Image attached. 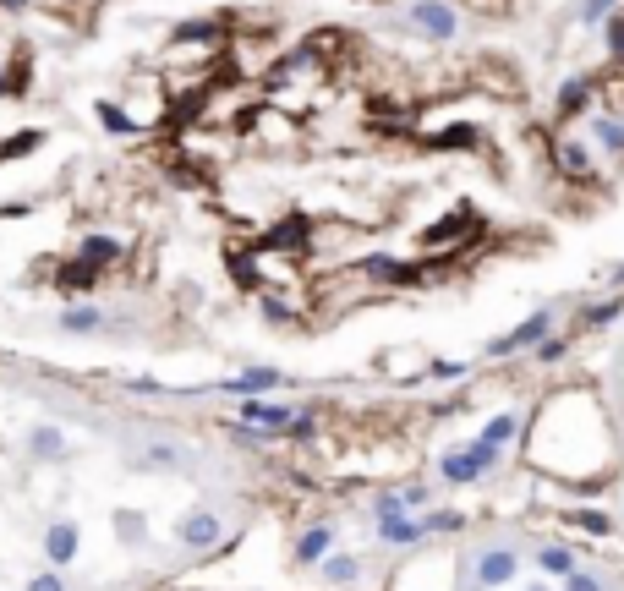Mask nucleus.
Masks as SVG:
<instances>
[{"mask_svg":"<svg viewBox=\"0 0 624 591\" xmlns=\"http://www.w3.org/2000/svg\"><path fill=\"white\" fill-rule=\"evenodd\" d=\"M564 351H570V340H564V334H553V340H542V345H537V351H531V356H537V362H559Z\"/></svg>","mask_w":624,"mask_h":591,"instance_id":"33","label":"nucleus"},{"mask_svg":"<svg viewBox=\"0 0 624 591\" xmlns=\"http://www.w3.org/2000/svg\"><path fill=\"white\" fill-rule=\"evenodd\" d=\"M466 373H471V362H455V356H444V362L427 367V384H460Z\"/></svg>","mask_w":624,"mask_h":591,"instance_id":"24","label":"nucleus"},{"mask_svg":"<svg viewBox=\"0 0 624 591\" xmlns=\"http://www.w3.org/2000/svg\"><path fill=\"white\" fill-rule=\"evenodd\" d=\"M559 591H608V586H603V575H597V570H575L570 581H559Z\"/></svg>","mask_w":624,"mask_h":591,"instance_id":"31","label":"nucleus"},{"mask_svg":"<svg viewBox=\"0 0 624 591\" xmlns=\"http://www.w3.org/2000/svg\"><path fill=\"white\" fill-rule=\"evenodd\" d=\"M77 252H83L88 269H99V263L121 258V241H115V236H83V247H77Z\"/></svg>","mask_w":624,"mask_h":591,"instance_id":"21","label":"nucleus"},{"mask_svg":"<svg viewBox=\"0 0 624 591\" xmlns=\"http://www.w3.org/2000/svg\"><path fill=\"white\" fill-rule=\"evenodd\" d=\"M411 28L422 33V39H433V44H449L460 33V11L449 6V0H411Z\"/></svg>","mask_w":624,"mask_h":591,"instance_id":"4","label":"nucleus"},{"mask_svg":"<svg viewBox=\"0 0 624 591\" xmlns=\"http://www.w3.org/2000/svg\"><path fill=\"white\" fill-rule=\"evenodd\" d=\"M575 526H581V531H592V537H608V531H614V520H608L603 515V509H575Z\"/></svg>","mask_w":624,"mask_h":591,"instance_id":"25","label":"nucleus"},{"mask_svg":"<svg viewBox=\"0 0 624 591\" xmlns=\"http://www.w3.org/2000/svg\"><path fill=\"white\" fill-rule=\"evenodd\" d=\"M537 570L548 575V581H570L581 564H575V548H570V542H542V548H537Z\"/></svg>","mask_w":624,"mask_h":591,"instance_id":"12","label":"nucleus"},{"mask_svg":"<svg viewBox=\"0 0 624 591\" xmlns=\"http://www.w3.org/2000/svg\"><path fill=\"white\" fill-rule=\"evenodd\" d=\"M94 115H99V126H104L110 137H126V132H137V126H132V115H126V110H115L110 99H99V104H94Z\"/></svg>","mask_w":624,"mask_h":591,"instance_id":"23","label":"nucleus"},{"mask_svg":"<svg viewBox=\"0 0 624 591\" xmlns=\"http://www.w3.org/2000/svg\"><path fill=\"white\" fill-rule=\"evenodd\" d=\"M22 591H72V586H66L61 570H39V575H28V586H22Z\"/></svg>","mask_w":624,"mask_h":591,"instance_id":"30","label":"nucleus"},{"mask_svg":"<svg viewBox=\"0 0 624 591\" xmlns=\"http://www.w3.org/2000/svg\"><path fill=\"white\" fill-rule=\"evenodd\" d=\"M44 143V132H22V137H11L6 148H0V159H17V154H28V148H39Z\"/></svg>","mask_w":624,"mask_h":591,"instance_id":"32","label":"nucleus"},{"mask_svg":"<svg viewBox=\"0 0 624 591\" xmlns=\"http://www.w3.org/2000/svg\"><path fill=\"white\" fill-rule=\"evenodd\" d=\"M55 329H61V334H99L104 329V312L94 307V301H72V307H61Z\"/></svg>","mask_w":624,"mask_h":591,"instance_id":"14","label":"nucleus"},{"mask_svg":"<svg viewBox=\"0 0 624 591\" xmlns=\"http://www.w3.org/2000/svg\"><path fill=\"white\" fill-rule=\"evenodd\" d=\"M433 148H477V126H449L433 137Z\"/></svg>","mask_w":624,"mask_h":591,"instance_id":"26","label":"nucleus"},{"mask_svg":"<svg viewBox=\"0 0 624 591\" xmlns=\"http://www.w3.org/2000/svg\"><path fill=\"white\" fill-rule=\"evenodd\" d=\"M170 44H219V22L214 17H192V22H176L170 28Z\"/></svg>","mask_w":624,"mask_h":591,"instance_id":"19","label":"nucleus"},{"mask_svg":"<svg viewBox=\"0 0 624 591\" xmlns=\"http://www.w3.org/2000/svg\"><path fill=\"white\" fill-rule=\"evenodd\" d=\"M126 389H132V394H159L165 384H159V378H126Z\"/></svg>","mask_w":624,"mask_h":591,"instance_id":"37","label":"nucleus"},{"mask_svg":"<svg viewBox=\"0 0 624 591\" xmlns=\"http://www.w3.org/2000/svg\"><path fill=\"white\" fill-rule=\"evenodd\" d=\"M592 143L603 148V154L624 159V121H619V115H603V110L592 115Z\"/></svg>","mask_w":624,"mask_h":591,"instance_id":"15","label":"nucleus"},{"mask_svg":"<svg viewBox=\"0 0 624 591\" xmlns=\"http://www.w3.org/2000/svg\"><path fill=\"white\" fill-rule=\"evenodd\" d=\"M318 570H323V581H329V586H356V581H362V559H356V553H329Z\"/></svg>","mask_w":624,"mask_h":591,"instance_id":"17","label":"nucleus"},{"mask_svg":"<svg viewBox=\"0 0 624 591\" xmlns=\"http://www.w3.org/2000/svg\"><path fill=\"white\" fill-rule=\"evenodd\" d=\"M619 0H575V22L581 28H603V22H614L619 17Z\"/></svg>","mask_w":624,"mask_h":591,"instance_id":"20","label":"nucleus"},{"mask_svg":"<svg viewBox=\"0 0 624 591\" xmlns=\"http://www.w3.org/2000/svg\"><path fill=\"white\" fill-rule=\"evenodd\" d=\"M115 531H121V537H143V515H115Z\"/></svg>","mask_w":624,"mask_h":591,"instance_id":"36","label":"nucleus"},{"mask_svg":"<svg viewBox=\"0 0 624 591\" xmlns=\"http://www.w3.org/2000/svg\"><path fill=\"white\" fill-rule=\"evenodd\" d=\"M422 537H427L422 515H395V520H378V542H384V548H411V542H422Z\"/></svg>","mask_w":624,"mask_h":591,"instance_id":"13","label":"nucleus"},{"mask_svg":"<svg viewBox=\"0 0 624 591\" xmlns=\"http://www.w3.org/2000/svg\"><path fill=\"white\" fill-rule=\"evenodd\" d=\"M39 548H44V559H50V570H66V564H77V553H83V526H77V520H50Z\"/></svg>","mask_w":624,"mask_h":591,"instance_id":"7","label":"nucleus"},{"mask_svg":"<svg viewBox=\"0 0 624 591\" xmlns=\"http://www.w3.org/2000/svg\"><path fill=\"white\" fill-rule=\"evenodd\" d=\"M526 591H553V586H548V581H531V586H526Z\"/></svg>","mask_w":624,"mask_h":591,"instance_id":"38","label":"nucleus"},{"mask_svg":"<svg viewBox=\"0 0 624 591\" xmlns=\"http://www.w3.org/2000/svg\"><path fill=\"white\" fill-rule=\"evenodd\" d=\"M329 553H340V531H334V526H323V520H318V526L296 531V542H291V564H296V570H318Z\"/></svg>","mask_w":624,"mask_h":591,"instance_id":"5","label":"nucleus"},{"mask_svg":"<svg viewBox=\"0 0 624 591\" xmlns=\"http://www.w3.org/2000/svg\"><path fill=\"white\" fill-rule=\"evenodd\" d=\"M400 493H406V509H411V515H422V509L433 504V488H422V482H411V488H400Z\"/></svg>","mask_w":624,"mask_h":591,"instance_id":"34","label":"nucleus"},{"mask_svg":"<svg viewBox=\"0 0 624 591\" xmlns=\"http://www.w3.org/2000/svg\"><path fill=\"white\" fill-rule=\"evenodd\" d=\"M553 323H559V307H537L531 318H520L510 334L488 340V356H520V351H537L542 340H553Z\"/></svg>","mask_w":624,"mask_h":591,"instance_id":"3","label":"nucleus"},{"mask_svg":"<svg viewBox=\"0 0 624 591\" xmlns=\"http://www.w3.org/2000/svg\"><path fill=\"white\" fill-rule=\"evenodd\" d=\"M318 411H323V405H302V411H296V422H291V433H285V438L307 444V438H312V427H318Z\"/></svg>","mask_w":624,"mask_h":591,"instance_id":"28","label":"nucleus"},{"mask_svg":"<svg viewBox=\"0 0 624 591\" xmlns=\"http://www.w3.org/2000/svg\"><path fill=\"white\" fill-rule=\"evenodd\" d=\"M395 515H411V509H406V493H378V498H373V520H395Z\"/></svg>","mask_w":624,"mask_h":591,"instance_id":"27","label":"nucleus"},{"mask_svg":"<svg viewBox=\"0 0 624 591\" xmlns=\"http://www.w3.org/2000/svg\"><path fill=\"white\" fill-rule=\"evenodd\" d=\"M422 526H427V537H433V531H460L466 520H460L455 509H427V515H422Z\"/></svg>","mask_w":624,"mask_h":591,"instance_id":"29","label":"nucleus"},{"mask_svg":"<svg viewBox=\"0 0 624 591\" xmlns=\"http://www.w3.org/2000/svg\"><path fill=\"white\" fill-rule=\"evenodd\" d=\"M176 542H181L187 553L219 548V542H225V520H219V509H192V515L176 526Z\"/></svg>","mask_w":624,"mask_h":591,"instance_id":"6","label":"nucleus"},{"mask_svg":"<svg viewBox=\"0 0 624 591\" xmlns=\"http://www.w3.org/2000/svg\"><path fill=\"white\" fill-rule=\"evenodd\" d=\"M499 460H504V449H493L488 438H471V444H455V449L438 455V477H444L449 488H471V482H482Z\"/></svg>","mask_w":624,"mask_h":591,"instance_id":"1","label":"nucleus"},{"mask_svg":"<svg viewBox=\"0 0 624 591\" xmlns=\"http://www.w3.org/2000/svg\"><path fill=\"white\" fill-rule=\"evenodd\" d=\"M515 575H520V548L515 542H488V548H477V559H471V586L477 591L515 586Z\"/></svg>","mask_w":624,"mask_h":591,"instance_id":"2","label":"nucleus"},{"mask_svg":"<svg viewBox=\"0 0 624 591\" xmlns=\"http://www.w3.org/2000/svg\"><path fill=\"white\" fill-rule=\"evenodd\" d=\"M22 444H28V455L44 460V466H61V460H72V438H66V427H55V422H33Z\"/></svg>","mask_w":624,"mask_h":591,"instance_id":"8","label":"nucleus"},{"mask_svg":"<svg viewBox=\"0 0 624 591\" xmlns=\"http://www.w3.org/2000/svg\"><path fill=\"white\" fill-rule=\"evenodd\" d=\"M477 438H488L493 449H510L515 438H520V416L515 411H499V416H488V422H482V433Z\"/></svg>","mask_w":624,"mask_h":591,"instance_id":"18","label":"nucleus"},{"mask_svg":"<svg viewBox=\"0 0 624 591\" xmlns=\"http://www.w3.org/2000/svg\"><path fill=\"white\" fill-rule=\"evenodd\" d=\"M608 50H614V61H624V11L608 22Z\"/></svg>","mask_w":624,"mask_h":591,"instance_id":"35","label":"nucleus"},{"mask_svg":"<svg viewBox=\"0 0 624 591\" xmlns=\"http://www.w3.org/2000/svg\"><path fill=\"white\" fill-rule=\"evenodd\" d=\"M592 99H597L592 77H570V83L559 88V104H553V110H559V121H581V115L592 110Z\"/></svg>","mask_w":624,"mask_h":591,"instance_id":"11","label":"nucleus"},{"mask_svg":"<svg viewBox=\"0 0 624 591\" xmlns=\"http://www.w3.org/2000/svg\"><path fill=\"white\" fill-rule=\"evenodd\" d=\"M614 318H624V296H608V301H597V307H586V312H581L586 329H608Z\"/></svg>","mask_w":624,"mask_h":591,"instance_id":"22","label":"nucleus"},{"mask_svg":"<svg viewBox=\"0 0 624 591\" xmlns=\"http://www.w3.org/2000/svg\"><path fill=\"white\" fill-rule=\"evenodd\" d=\"M143 471H176L181 466V444H170V438H143V460H137Z\"/></svg>","mask_w":624,"mask_h":591,"instance_id":"16","label":"nucleus"},{"mask_svg":"<svg viewBox=\"0 0 624 591\" xmlns=\"http://www.w3.org/2000/svg\"><path fill=\"white\" fill-rule=\"evenodd\" d=\"M285 384V373L280 367H247V373H236V378H225V394H241V400H258V394H269V389H280Z\"/></svg>","mask_w":624,"mask_h":591,"instance_id":"10","label":"nucleus"},{"mask_svg":"<svg viewBox=\"0 0 624 591\" xmlns=\"http://www.w3.org/2000/svg\"><path fill=\"white\" fill-rule=\"evenodd\" d=\"M553 165H559V176L570 181H592V143H581V137H559L553 143Z\"/></svg>","mask_w":624,"mask_h":591,"instance_id":"9","label":"nucleus"}]
</instances>
